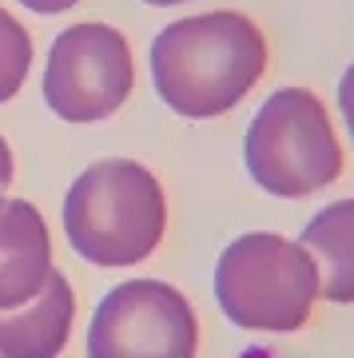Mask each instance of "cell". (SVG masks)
I'll use <instances>...</instances> for the list:
<instances>
[{
	"mask_svg": "<svg viewBox=\"0 0 354 358\" xmlns=\"http://www.w3.org/2000/svg\"><path fill=\"white\" fill-rule=\"evenodd\" d=\"M52 275L48 223L28 199L0 195V310L24 307Z\"/></svg>",
	"mask_w": 354,
	"mask_h": 358,
	"instance_id": "52a82bcc",
	"label": "cell"
},
{
	"mask_svg": "<svg viewBox=\"0 0 354 358\" xmlns=\"http://www.w3.org/2000/svg\"><path fill=\"white\" fill-rule=\"evenodd\" d=\"M136 60L120 28L88 20L64 28L44 64V103L64 124H100L127 103Z\"/></svg>",
	"mask_w": 354,
	"mask_h": 358,
	"instance_id": "5b68a950",
	"label": "cell"
},
{
	"mask_svg": "<svg viewBox=\"0 0 354 358\" xmlns=\"http://www.w3.org/2000/svg\"><path fill=\"white\" fill-rule=\"evenodd\" d=\"M76 319L72 282L52 267L48 282L24 307L0 310V358H60Z\"/></svg>",
	"mask_w": 354,
	"mask_h": 358,
	"instance_id": "ba28073f",
	"label": "cell"
},
{
	"mask_svg": "<svg viewBox=\"0 0 354 358\" xmlns=\"http://www.w3.org/2000/svg\"><path fill=\"white\" fill-rule=\"evenodd\" d=\"M143 4H155V8H171V4H191V0H143Z\"/></svg>",
	"mask_w": 354,
	"mask_h": 358,
	"instance_id": "5bb4252c",
	"label": "cell"
},
{
	"mask_svg": "<svg viewBox=\"0 0 354 358\" xmlns=\"http://www.w3.org/2000/svg\"><path fill=\"white\" fill-rule=\"evenodd\" d=\"M299 243L318 267V299L334 307L354 303V199H334L303 227Z\"/></svg>",
	"mask_w": 354,
	"mask_h": 358,
	"instance_id": "9c48e42d",
	"label": "cell"
},
{
	"mask_svg": "<svg viewBox=\"0 0 354 358\" xmlns=\"http://www.w3.org/2000/svg\"><path fill=\"white\" fill-rule=\"evenodd\" d=\"M199 319L187 294L164 279L120 282L88 327V358H195Z\"/></svg>",
	"mask_w": 354,
	"mask_h": 358,
	"instance_id": "8992f818",
	"label": "cell"
},
{
	"mask_svg": "<svg viewBox=\"0 0 354 358\" xmlns=\"http://www.w3.org/2000/svg\"><path fill=\"white\" fill-rule=\"evenodd\" d=\"M32 68V36L8 8H0V103H8L24 88Z\"/></svg>",
	"mask_w": 354,
	"mask_h": 358,
	"instance_id": "30bf717a",
	"label": "cell"
},
{
	"mask_svg": "<svg viewBox=\"0 0 354 358\" xmlns=\"http://www.w3.org/2000/svg\"><path fill=\"white\" fill-rule=\"evenodd\" d=\"M243 164L275 199H303L342 176V148L311 88H278L243 136Z\"/></svg>",
	"mask_w": 354,
	"mask_h": 358,
	"instance_id": "277c9868",
	"label": "cell"
},
{
	"mask_svg": "<svg viewBox=\"0 0 354 358\" xmlns=\"http://www.w3.org/2000/svg\"><path fill=\"white\" fill-rule=\"evenodd\" d=\"M271 64L263 28L235 8L171 20L152 40V84L183 120L227 115Z\"/></svg>",
	"mask_w": 354,
	"mask_h": 358,
	"instance_id": "6da1fadb",
	"label": "cell"
},
{
	"mask_svg": "<svg viewBox=\"0 0 354 358\" xmlns=\"http://www.w3.org/2000/svg\"><path fill=\"white\" fill-rule=\"evenodd\" d=\"M167 231V195L136 159H96L64 195V235L84 263L136 267Z\"/></svg>",
	"mask_w": 354,
	"mask_h": 358,
	"instance_id": "7a4b0ae2",
	"label": "cell"
},
{
	"mask_svg": "<svg viewBox=\"0 0 354 358\" xmlns=\"http://www.w3.org/2000/svg\"><path fill=\"white\" fill-rule=\"evenodd\" d=\"M16 4H24L28 13H36V16H60L68 8H76L80 0H16Z\"/></svg>",
	"mask_w": 354,
	"mask_h": 358,
	"instance_id": "7c38bea8",
	"label": "cell"
},
{
	"mask_svg": "<svg viewBox=\"0 0 354 358\" xmlns=\"http://www.w3.org/2000/svg\"><path fill=\"white\" fill-rule=\"evenodd\" d=\"M215 299L239 331L295 334L318 299V267L303 243L278 231H247L215 263Z\"/></svg>",
	"mask_w": 354,
	"mask_h": 358,
	"instance_id": "3957f363",
	"label": "cell"
},
{
	"mask_svg": "<svg viewBox=\"0 0 354 358\" xmlns=\"http://www.w3.org/2000/svg\"><path fill=\"white\" fill-rule=\"evenodd\" d=\"M13 176H16V159H13V148H8V140L0 136V192L13 183Z\"/></svg>",
	"mask_w": 354,
	"mask_h": 358,
	"instance_id": "4fadbf2b",
	"label": "cell"
},
{
	"mask_svg": "<svg viewBox=\"0 0 354 358\" xmlns=\"http://www.w3.org/2000/svg\"><path fill=\"white\" fill-rule=\"evenodd\" d=\"M339 112H342V124H346V131H351V140H354V64L339 80Z\"/></svg>",
	"mask_w": 354,
	"mask_h": 358,
	"instance_id": "8fae6325",
	"label": "cell"
}]
</instances>
